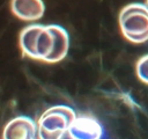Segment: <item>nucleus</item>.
<instances>
[{"label": "nucleus", "mask_w": 148, "mask_h": 139, "mask_svg": "<svg viewBox=\"0 0 148 139\" xmlns=\"http://www.w3.org/2000/svg\"><path fill=\"white\" fill-rule=\"evenodd\" d=\"M119 28L123 36L132 43L148 41V7L143 3L126 5L119 13Z\"/></svg>", "instance_id": "nucleus-1"}, {"label": "nucleus", "mask_w": 148, "mask_h": 139, "mask_svg": "<svg viewBox=\"0 0 148 139\" xmlns=\"http://www.w3.org/2000/svg\"><path fill=\"white\" fill-rule=\"evenodd\" d=\"M75 117V111L67 105L46 109L37 122L38 139H62Z\"/></svg>", "instance_id": "nucleus-2"}, {"label": "nucleus", "mask_w": 148, "mask_h": 139, "mask_svg": "<svg viewBox=\"0 0 148 139\" xmlns=\"http://www.w3.org/2000/svg\"><path fill=\"white\" fill-rule=\"evenodd\" d=\"M71 139H102L103 127L92 116H76L67 130Z\"/></svg>", "instance_id": "nucleus-3"}, {"label": "nucleus", "mask_w": 148, "mask_h": 139, "mask_svg": "<svg viewBox=\"0 0 148 139\" xmlns=\"http://www.w3.org/2000/svg\"><path fill=\"white\" fill-rule=\"evenodd\" d=\"M37 124L28 116H17L3 127L2 139H36Z\"/></svg>", "instance_id": "nucleus-4"}, {"label": "nucleus", "mask_w": 148, "mask_h": 139, "mask_svg": "<svg viewBox=\"0 0 148 139\" xmlns=\"http://www.w3.org/2000/svg\"><path fill=\"white\" fill-rule=\"evenodd\" d=\"M10 10L20 20L34 22L43 17L45 5L43 0H10Z\"/></svg>", "instance_id": "nucleus-5"}, {"label": "nucleus", "mask_w": 148, "mask_h": 139, "mask_svg": "<svg viewBox=\"0 0 148 139\" xmlns=\"http://www.w3.org/2000/svg\"><path fill=\"white\" fill-rule=\"evenodd\" d=\"M43 28V24L32 23L22 29L18 36V45L23 56L36 60V44L37 38Z\"/></svg>", "instance_id": "nucleus-6"}, {"label": "nucleus", "mask_w": 148, "mask_h": 139, "mask_svg": "<svg viewBox=\"0 0 148 139\" xmlns=\"http://www.w3.org/2000/svg\"><path fill=\"white\" fill-rule=\"evenodd\" d=\"M51 29L54 34V46L51 56L49 57L46 63L53 64L62 60L68 52L69 49V36L65 28L58 24H50Z\"/></svg>", "instance_id": "nucleus-7"}, {"label": "nucleus", "mask_w": 148, "mask_h": 139, "mask_svg": "<svg viewBox=\"0 0 148 139\" xmlns=\"http://www.w3.org/2000/svg\"><path fill=\"white\" fill-rule=\"evenodd\" d=\"M54 46V34L51 25H43L36 44V60L47 61Z\"/></svg>", "instance_id": "nucleus-8"}, {"label": "nucleus", "mask_w": 148, "mask_h": 139, "mask_svg": "<svg viewBox=\"0 0 148 139\" xmlns=\"http://www.w3.org/2000/svg\"><path fill=\"white\" fill-rule=\"evenodd\" d=\"M135 73L140 81L148 85V54L142 56L135 65Z\"/></svg>", "instance_id": "nucleus-9"}, {"label": "nucleus", "mask_w": 148, "mask_h": 139, "mask_svg": "<svg viewBox=\"0 0 148 139\" xmlns=\"http://www.w3.org/2000/svg\"><path fill=\"white\" fill-rule=\"evenodd\" d=\"M146 5H147V7H148V0H146Z\"/></svg>", "instance_id": "nucleus-10"}]
</instances>
